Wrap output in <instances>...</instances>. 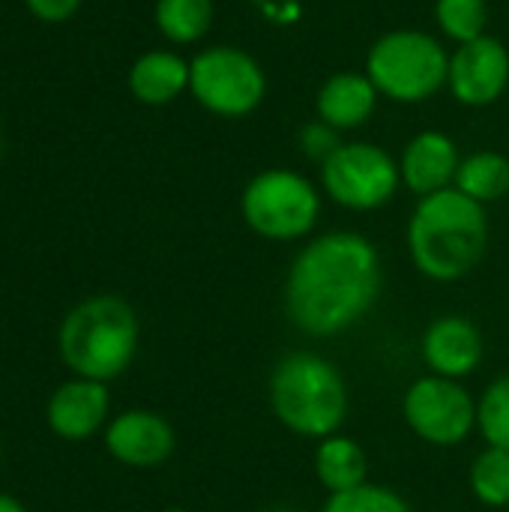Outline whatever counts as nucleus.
<instances>
[{"label": "nucleus", "mask_w": 509, "mask_h": 512, "mask_svg": "<svg viewBox=\"0 0 509 512\" xmlns=\"http://www.w3.org/2000/svg\"><path fill=\"white\" fill-rule=\"evenodd\" d=\"M381 288L384 267L375 243L357 231H327L294 255L282 303L303 336L333 339L372 312Z\"/></svg>", "instance_id": "obj_1"}, {"label": "nucleus", "mask_w": 509, "mask_h": 512, "mask_svg": "<svg viewBox=\"0 0 509 512\" xmlns=\"http://www.w3.org/2000/svg\"><path fill=\"white\" fill-rule=\"evenodd\" d=\"M489 246L486 207L456 186L417 201L408 219V252L432 282H459L477 270Z\"/></svg>", "instance_id": "obj_2"}, {"label": "nucleus", "mask_w": 509, "mask_h": 512, "mask_svg": "<svg viewBox=\"0 0 509 512\" xmlns=\"http://www.w3.org/2000/svg\"><path fill=\"white\" fill-rule=\"evenodd\" d=\"M138 315L114 294H96L66 312L57 330V351L75 378L114 381L138 354Z\"/></svg>", "instance_id": "obj_3"}, {"label": "nucleus", "mask_w": 509, "mask_h": 512, "mask_svg": "<svg viewBox=\"0 0 509 512\" xmlns=\"http://www.w3.org/2000/svg\"><path fill=\"white\" fill-rule=\"evenodd\" d=\"M273 417L297 438L324 441L348 417V384L333 360L318 351L285 354L267 384Z\"/></svg>", "instance_id": "obj_4"}, {"label": "nucleus", "mask_w": 509, "mask_h": 512, "mask_svg": "<svg viewBox=\"0 0 509 512\" xmlns=\"http://www.w3.org/2000/svg\"><path fill=\"white\" fill-rule=\"evenodd\" d=\"M450 54L426 30H390L366 54V75L393 102L417 105L447 87Z\"/></svg>", "instance_id": "obj_5"}, {"label": "nucleus", "mask_w": 509, "mask_h": 512, "mask_svg": "<svg viewBox=\"0 0 509 512\" xmlns=\"http://www.w3.org/2000/svg\"><path fill=\"white\" fill-rule=\"evenodd\" d=\"M243 222L264 240L291 243L315 231L321 216V192L291 168H267L255 174L240 195Z\"/></svg>", "instance_id": "obj_6"}, {"label": "nucleus", "mask_w": 509, "mask_h": 512, "mask_svg": "<svg viewBox=\"0 0 509 512\" xmlns=\"http://www.w3.org/2000/svg\"><path fill=\"white\" fill-rule=\"evenodd\" d=\"M189 93L216 117H246L267 93L261 63L234 45H213L189 60Z\"/></svg>", "instance_id": "obj_7"}, {"label": "nucleus", "mask_w": 509, "mask_h": 512, "mask_svg": "<svg viewBox=\"0 0 509 512\" xmlns=\"http://www.w3.org/2000/svg\"><path fill=\"white\" fill-rule=\"evenodd\" d=\"M399 186V159L369 141H342V147L321 165V189L327 198L354 213L384 207Z\"/></svg>", "instance_id": "obj_8"}, {"label": "nucleus", "mask_w": 509, "mask_h": 512, "mask_svg": "<svg viewBox=\"0 0 509 512\" xmlns=\"http://www.w3.org/2000/svg\"><path fill=\"white\" fill-rule=\"evenodd\" d=\"M402 417L420 441L450 450L477 432V399L462 381L423 375L405 390Z\"/></svg>", "instance_id": "obj_9"}, {"label": "nucleus", "mask_w": 509, "mask_h": 512, "mask_svg": "<svg viewBox=\"0 0 509 512\" xmlns=\"http://www.w3.org/2000/svg\"><path fill=\"white\" fill-rule=\"evenodd\" d=\"M507 84L509 51L501 39L483 33L480 39L456 45V51L450 54L447 87L462 105H492L504 96Z\"/></svg>", "instance_id": "obj_10"}, {"label": "nucleus", "mask_w": 509, "mask_h": 512, "mask_svg": "<svg viewBox=\"0 0 509 512\" xmlns=\"http://www.w3.org/2000/svg\"><path fill=\"white\" fill-rule=\"evenodd\" d=\"M102 441L114 462H120L123 468H135V471L162 468L174 456V447H177L174 426L162 414L147 411V408H132V411L111 417L102 432Z\"/></svg>", "instance_id": "obj_11"}, {"label": "nucleus", "mask_w": 509, "mask_h": 512, "mask_svg": "<svg viewBox=\"0 0 509 512\" xmlns=\"http://www.w3.org/2000/svg\"><path fill=\"white\" fill-rule=\"evenodd\" d=\"M420 354H423L429 375L465 381L480 369L486 357V342H483L480 327L471 318L441 315L426 327L420 339Z\"/></svg>", "instance_id": "obj_12"}, {"label": "nucleus", "mask_w": 509, "mask_h": 512, "mask_svg": "<svg viewBox=\"0 0 509 512\" xmlns=\"http://www.w3.org/2000/svg\"><path fill=\"white\" fill-rule=\"evenodd\" d=\"M48 429L63 441H87L96 432H105L111 420V393L108 384L90 378H69L63 381L48 405H45Z\"/></svg>", "instance_id": "obj_13"}, {"label": "nucleus", "mask_w": 509, "mask_h": 512, "mask_svg": "<svg viewBox=\"0 0 509 512\" xmlns=\"http://www.w3.org/2000/svg\"><path fill=\"white\" fill-rule=\"evenodd\" d=\"M459 162H462L459 147L447 132L438 129L417 132L399 156L402 186H408L417 198L444 192L456 183Z\"/></svg>", "instance_id": "obj_14"}, {"label": "nucleus", "mask_w": 509, "mask_h": 512, "mask_svg": "<svg viewBox=\"0 0 509 512\" xmlns=\"http://www.w3.org/2000/svg\"><path fill=\"white\" fill-rule=\"evenodd\" d=\"M378 96L381 93L366 72H336L321 84L315 96V111L318 120L330 123L339 132H348L363 126L375 114Z\"/></svg>", "instance_id": "obj_15"}, {"label": "nucleus", "mask_w": 509, "mask_h": 512, "mask_svg": "<svg viewBox=\"0 0 509 512\" xmlns=\"http://www.w3.org/2000/svg\"><path fill=\"white\" fill-rule=\"evenodd\" d=\"M129 90L144 105H165L189 90V60L174 51H147L129 69Z\"/></svg>", "instance_id": "obj_16"}, {"label": "nucleus", "mask_w": 509, "mask_h": 512, "mask_svg": "<svg viewBox=\"0 0 509 512\" xmlns=\"http://www.w3.org/2000/svg\"><path fill=\"white\" fill-rule=\"evenodd\" d=\"M312 468H315V480L324 486L327 495L351 492V489L369 483V456H366V450L354 438H348L342 432L318 441Z\"/></svg>", "instance_id": "obj_17"}, {"label": "nucleus", "mask_w": 509, "mask_h": 512, "mask_svg": "<svg viewBox=\"0 0 509 512\" xmlns=\"http://www.w3.org/2000/svg\"><path fill=\"white\" fill-rule=\"evenodd\" d=\"M453 186L483 207L492 201H501L509 192V159L498 150L468 153L459 162Z\"/></svg>", "instance_id": "obj_18"}, {"label": "nucleus", "mask_w": 509, "mask_h": 512, "mask_svg": "<svg viewBox=\"0 0 509 512\" xmlns=\"http://www.w3.org/2000/svg\"><path fill=\"white\" fill-rule=\"evenodd\" d=\"M213 0H156V27L168 42L189 45L207 36Z\"/></svg>", "instance_id": "obj_19"}, {"label": "nucleus", "mask_w": 509, "mask_h": 512, "mask_svg": "<svg viewBox=\"0 0 509 512\" xmlns=\"http://www.w3.org/2000/svg\"><path fill=\"white\" fill-rule=\"evenodd\" d=\"M468 486L483 507L489 510L509 507V450L486 447L483 453H477L468 471Z\"/></svg>", "instance_id": "obj_20"}, {"label": "nucleus", "mask_w": 509, "mask_h": 512, "mask_svg": "<svg viewBox=\"0 0 509 512\" xmlns=\"http://www.w3.org/2000/svg\"><path fill=\"white\" fill-rule=\"evenodd\" d=\"M435 21L447 39L462 45L486 33L489 6L486 0H435Z\"/></svg>", "instance_id": "obj_21"}, {"label": "nucleus", "mask_w": 509, "mask_h": 512, "mask_svg": "<svg viewBox=\"0 0 509 512\" xmlns=\"http://www.w3.org/2000/svg\"><path fill=\"white\" fill-rule=\"evenodd\" d=\"M477 432L486 447L509 450V375L495 378L477 399Z\"/></svg>", "instance_id": "obj_22"}, {"label": "nucleus", "mask_w": 509, "mask_h": 512, "mask_svg": "<svg viewBox=\"0 0 509 512\" xmlns=\"http://www.w3.org/2000/svg\"><path fill=\"white\" fill-rule=\"evenodd\" d=\"M321 512H411V504L396 489L363 483L351 492L327 495Z\"/></svg>", "instance_id": "obj_23"}, {"label": "nucleus", "mask_w": 509, "mask_h": 512, "mask_svg": "<svg viewBox=\"0 0 509 512\" xmlns=\"http://www.w3.org/2000/svg\"><path fill=\"white\" fill-rule=\"evenodd\" d=\"M342 147V138H339V129H333L330 123L324 120H312L300 129V150L306 159L324 165L336 150Z\"/></svg>", "instance_id": "obj_24"}, {"label": "nucleus", "mask_w": 509, "mask_h": 512, "mask_svg": "<svg viewBox=\"0 0 509 512\" xmlns=\"http://www.w3.org/2000/svg\"><path fill=\"white\" fill-rule=\"evenodd\" d=\"M30 6V12L39 21H66L69 15H75V9L81 6V0H24Z\"/></svg>", "instance_id": "obj_25"}, {"label": "nucleus", "mask_w": 509, "mask_h": 512, "mask_svg": "<svg viewBox=\"0 0 509 512\" xmlns=\"http://www.w3.org/2000/svg\"><path fill=\"white\" fill-rule=\"evenodd\" d=\"M0 512H27V507L21 501H15L12 495H3L0 492Z\"/></svg>", "instance_id": "obj_26"}, {"label": "nucleus", "mask_w": 509, "mask_h": 512, "mask_svg": "<svg viewBox=\"0 0 509 512\" xmlns=\"http://www.w3.org/2000/svg\"><path fill=\"white\" fill-rule=\"evenodd\" d=\"M162 512H189V510H183V507H168V510H162Z\"/></svg>", "instance_id": "obj_27"}, {"label": "nucleus", "mask_w": 509, "mask_h": 512, "mask_svg": "<svg viewBox=\"0 0 509 512\" xmlns=\"http://www.w3.org/2000/svg\"><path fill=\"white\" fill-rule=\"evenodd\" d=\"M276 512H294V510H276Z\"/></svg>", "instance_id": "obj_28"}, {"label": "nucleus", "mask_w": 509, "mask_h": 512, "mask_svg": "<svg viewBox=\"0 0 509 512\" xmlns=\"http://www.w3.org/2000/svg\"><path fill=\"white\" fill-rule=\"evenodd\" d=\"M0 147H3V144H0Z\"/></svg>", "instance_id": "obj_29"}]
</instances>
